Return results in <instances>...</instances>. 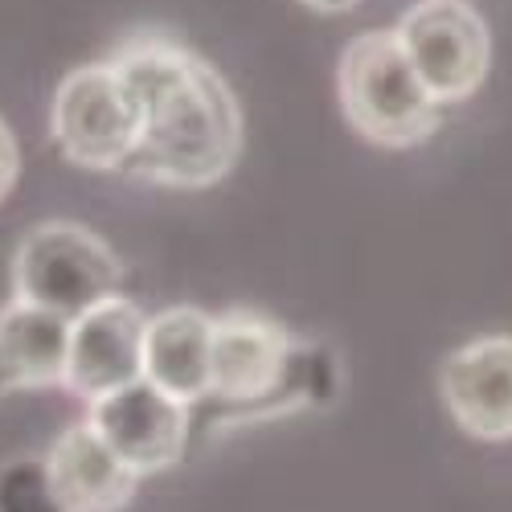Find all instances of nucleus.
I'll return each mask as SVG.
<instances>
[{
	"label": "nucleus",
	"instance_id": "f257e3e1",
	"mask_svg": "<svg viewBox=\"0 0 512 512\" xmlns=\"http://www.w3.org/2000/svg\"><path fill=\"white\" fill-rule=\"evenodd\" d=\"M111 66L140 107V144L123 173L164 189H213L242 152V111L230 82L168 33H132Z\"/></svg>",
	"mask_w": 512,
	"mask_h": 512
},
{
	"label": "nucleus",
	"instance_id": "f03ea898",
	"mask_svg": "<svg viewBox=\"0 0 512 512\" xmlns=\"http://www.w3.org/2000/svg\"><path fill=\"white\" fill-rule=\"evenodd\" d=\"M213 386L201 402L213 426H242L308 406H328L340 390V365L324 345L291 336L275 316L230 308L213 316Z\"/></svg>",
	"mask_w": 512,
	"mask_h": 512
},
{
	"label": "nucleus",
	"instance_id": "7ed1b4c3",
	"mask_svg": "<svg viewBox=\"0 0 512 512\" xmlns=\"http://www.w3.org/2000/svg\"><path fill=\"white\" fill-rule=\"evenodd\" d=\"M336 95L353 132L386 152L418 148L443 123L394 29H369L349 41L336 66Z\"/></svg>",
	"mask_w": 512,
	"mask_h": 512
},
{
	"label": "nucleus",
	"instance_id": "20e7f679",
	"mask_svg": "<svg viewBox=\"0 0 512 512\" xmlns=\"http://www.w3.org/2000/svg\"><path fill=\"white\" fill-rule=\"evenodd\" d=\"M13 295L66 320H78L111 295H123V263L95 230L62 218L41 222L17 246Z\"/></svg>",
	"mask_w": 512,
	"mask_h": 512
},
{
	"label": "nucleus",
	"instance_id": "39448f33",
	"mask_svg": "<svg viewBox=\"0 0 512 512\" xmlns=\"http://www.w3.org/2000/svg\"><path fill=\"white\" fill-rule=\"evenodd\" d=\"M50 132L70 164L123 173L140 144V107L111 58L78 66L62 78L50 107Z\"/></svg>",
	"mask_w": 512,
	"mask_h": 512
},
{
	"label": "nucleus",
	"instance_id": "423d86ee",
	"mask_svg": "<svg viewBox=\"0 0 512 512\" xmlns=\"http://www.w3.org/2000/svg\"><path fill=\"white\" fill-rule=\"evenodd\" d=\"M394 33L439 107L463 103L484 87L492 66V33L467 0H418Z\"/></svg>",
	"mask_w": 512,
	"mask_h": 512
},
{
	"label": "nucleus",
	"instance_id": "0eeeda50",
	"mask_svg": "<svg viewBox=\"0 0 512 512\" xmlns=\"http://www.w3.org/2000/svg\"><path fill=\"white\" fill-rule=\"evenodd\" d=\"M87 418L115 447V455L140 476H156V472L177 467L189 447V431H193V406L164 394L148 377L132 381V386H123L107 398H95Z\"/></svg>",
	"mask_w": 512,
	"mask_h": 512
},
{
	"label": "nucleus",
	"instance_id": "6e6552de",
	"mask_svg": "<svg viewBox=\"0 0 512 512\" xmlns=\"http://www.w3.org/2000/svg\"><path fill=\"white\" fill-rule=\"evenodd\" d=\"M144 328H148V316L127 295H111V300L70 320L62 390H70L74 398L91 406L95 398H107L123 386H132V381H140L144 377Z\"/></svg>",
	"mask_w": 512,
	"mask_h": 512
},
{
	"label": "nucleus",
	"instance_id": "1a4fd4ad",
	"mask_svg": "<svg viewBox=\"0 0 512 512\" xmlns=\"http://www.w3.org/2000/svg\"><path fill=\"white\" fill-rule=\"evenodd\" d=\"M439 394L459 431L480 443L512 439V336H480L439 369Z\"/></svg>",
	"mask_w": 512,
	"mask_h": 512
},
{
	"label": "nucleus",
	"instance_id": "9d476101",
	"mask_svg": "<svg viewBox=\"0 0 512 512\" xmlns=\"http://www.w3.org/2000/svg\"><path fill=\"white\" fill-rule=\"evenodd\" d=\"M46 467L62 512H123L136 500V488L144 480L115 455V447L95 431L91 418L66 426L54 439Z\"/></svg>",
	"mask_w": 512,
	"mask_h": 512
},
{
	"label": "nucleus",
	"instance_id": "9b49d317",
	"mask_svg": "<svg viewBox=\"0 0 512 512\" xmlns=\"http://www.w3.org/2000/svg\"><path fill=\"white\" fill-rule=\"evenodd\" d=\"M213 316L177 304L148 316L144 328V377L185 406H201L213 386Z\"/></svg>",
	"mask_w": 512,
	"mask_h": 512
},
{
	"label": "nucleus",
	"instance_id": "f8f14e48",
	"mask_svg": "<svg viewBox=\"0 0 512 512\" xmlns=\"http://www.w3.org/2000/svg\"><path fill=\"white\" fill-rule=\"evenodd\" d=\"M70 320L37 304L13 300L0 308V386L13 390H54L66 377Z\"/></svg>",
	"mask_w": 512,
	"mask_h": 512
},
{
	"label": "nucleus",
	"instance_id": "ddd939ff",
	"mask_svg": "<svg viewBox=\"0 0 512 512\" xmlns=\"http://www.w3.org/2000/svg\"><path fill=\"white\" fill-rule=\"evenodd\" d=\"M0 512H62L46 459H9L0 467Z\"/></svg>",
	"mask_w": 512,
	"mask_h": 512
},
{
	"label": "nucleus",
	"instance_id": "4468645a",
	"mask_svg": "<svg viewBox=\"0 0 512 512\" xmlns=\"http://www.w3.org/2000/svg\"><path fill=\"white\" fill-rule=\"evenodd\" d=\"M17 177H21V152H17V140L9 132V123L0 119V201L17 189Z\"/></svg>",
	"mask_w": 512,
	"mask_h": 512
},
{
	"label": "nucleus",
	"instance_id": "2eb2a0df",
	"mask_svg": "<svg viewBox=\"0 0 512 512\" xmlns=\"http://www.w3.org/2000/svg\"><path fill=\"white\" fill-rule=\"evenodd\" d=\"M304 5L316 9V13H332V17H336V13H353L361 0H304Z\"/></svg>",
	"mask_w": 512,
	"mask_h": 512
}]
</instances>
